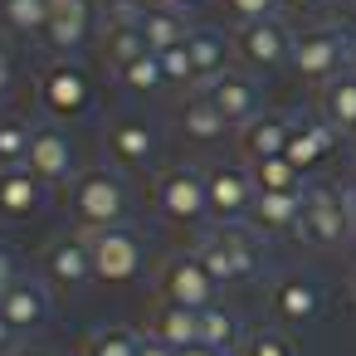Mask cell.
I'll list each match as a JSON object with an SVG mask.
<instances>
[{
  "instance_id": "6da1fadb",
  "label": "cell",
  "mask_w": 356,
  "mask_h": 356,
  "mask_svg": "<svg viewBox=\"0 0 356 356\" xmlns=\"http://www.w3.org/2000/svg\"><path fill=\"white\" fill-rule=\"evenodd\" d=\"M69 215L79 220V229H113L127 225L132 215V191L122 181V171L113 166H88L69 181Z\"/></svg>"
},
{
  "instance_id": "7a4b0ae2",
  "label": "cell",
  "mask_w": 356,
  "mask_h": 356,
  "mask_svg": "<svg viewBox=\"0 0 356 356\" xmlns=\"http://www.w3.org/2000/svg\"><path fill=\"white\" fill-rule=\"evenodd\" d=\"M200 264L210 268V278L225 288V283H249L259 268H264V244H259V229L234 220V225H215L205 229V239L195 244Z\"/></svg>"
},
{
  "instance_id": "3957f363",
  "label": "cell",
  "mask_w": 356,
  "mask_h": 356,
  "mask_svg": "<svg viewBox=\"0 0 356 356\" xmlns=\"http://www.w3.org/2000/svg\"><path fill=\"white\" fill-rule=\"evenodd\" d=\"M351 234H356V225H351V191H341V186H307L302 191L298 239H307L312 249H337Z\"/></svg>"
},
{
  "instance_id": "277c9868",
  "label": "cell",
  "mask_w": 356,
  "mask_h": 356,
  "mask_svg": "<svg viewBox=\"0 0 356 356\" xmlns=\"http://www.w3.org/2000/svg\"><path fill=\"white\" fill-rule=\"evenodd\" d=\"M156 215L171 225H200L210 220V191H205V171L195 166H166L152 186Z\"/></svg>"
},
{
  "instance_id": "5b68a950",
  "label": "cell",
  "mask_w": 356,
  "mask_h": 356,
  "mask_svg": "<svg viewBox=\"0 0 356 356\" xmlns=\"http://www.w3.org/2000/svg\"><path fill=\"white\" fill-rule=\"evenodd\" d=\"M88 254H93V278L108 288H122L142 273V234L132 225H113V229H88Z\"/></svg>"
},
{
  "instance_id": "8992f818",
  "label": "cell",
  "mask_w": 356,
  "mask_h": 356,
  "mask_svg": "<svg viewBox=\"0 0 356 356\" xmlns=\"http://www.w3.org/2000/svg\"><path fill=\"white\" fill-rule=\"evenodd\" d=\"M293 69L312 83L337 79L341 69H351V49H346V30L341 25H317L293 35Z\"/></svg>"
},
{
  "instance_id": "52a82bcc",
  "label": "cell",
  "mask_w": 356,
  "mask_h": 356,
  "mask_svg": "<svg viewBox=\"0 0 356 356\" xmlns=\"http://www.w3.org/2000/svg\"><path fill=\"white\" fill-rule=\"evenodd\" d=\"M156 298L205 312V307H215L220 283L210 278V268H205V264H200V254L191 249V254H171V259L161 264V273H156Z\"/></svg>"
},
{
  "instance_id": "ba28073f",
  "label": "cell",
  "mask_w": 356,
  "mask_h": 356,
  "mask_svg": "<svg viewBox=\"0 0 356 356\" xmlns=\"http://www.w3.org/2000/svg\"><path fill=\"white\" fill-rule=\"evenodd\" d=\"M40 278L54 288V293H83L93 283V254H88V234H59L44 259H40Z\"/></svg>"
},
{
  "instance_id": "9c48e42d",
  "label": "cell",
  "mask_w": 356,
  "mask_h": 356,
  "mask_svg": "<svg viewBox=\"0 0 356 356\" xmlns=\"http://www.w3.org/2000/svg\"><path fill=\"white\" fill-rule=\"evenodd\" d=\"M234 54L244 69L254 74H273L283 64H293V30L283 20H259V25H239L234 35Z\"/></svg>"
},
{
  "instance_id": "30bf717a",
  "label": "cell",
  "mask_w": 356,
  "mask_h": 356,
  "mask_svg": "<svg viewBox=\"0 0 356 356\" xmlns=\"http://www.w3.org/2000/svg\"><path fill=\"white\" fill-rule=\"evenodd\" d=\"M205 191H210V220L215 225H234L244 215H254L259 186L249 166H210L205 171Z\"/></svg>"
},
{
  "instance_id": "8fae6325",
  "label": "cell",
  "mask_w": 356,
  "mask_h": 356,
  "mask_svg": "<svg viewBox=\"0 0 356 356\" xmlns=\"http://www.w3.org/2000/svg\"><path fill=\"white\" fill-rule=\"evenodd\" d=\"M40 108L49 113V118H83L88 108H93V79L79 69V64H54V69H44V79H40Z\"/></svg>"
},
{
  "instance_id": "7c38bea8",
  "label": "cell",
  "mask_w": 356,
  "mask_h": 356,
  "mask_svg": "<svg viewBox=\"0 0 356 356\" xmlns=\"http://www.w3.org/2000/svg\"><path fill=\"white\" fill-rule=\"evenodd\" d=\"M200 93L225 113V122H229V127H244V122H254V118L264 113L259 79H254V74H244V69H225V74H220V79H210Z\"/></svg>"
},
{
  "instance_id": "4fadbf2b",
  "label": "cell",
  "mask_w": 356,
  "mask_h": 356,
  "mask_svg": "<svg viewBox=\"0 0 356 356\" xmlns=\"http://www.w3.org/2000/svg\"><path fill=\"white\" fill-rule=\"evenodd\" d=\"M25 166H30L44 186H64V181H74L79 166H74V142H69V132H64L59 122L35 127V132H30V156H25Z\"/></svg>"
},
{
  "instance_id": "5bb4252c",
  "label": "cell",
  "mask_w": 356,
  "mask_h": 356,
  "mask_svg": "<svg viewBox=\"0 0 356 356\" xmlns=\"http://www.w3.org/2000/svg\"><path fill=\"white\" fill-rule=\"evenodd\" d=\"M0 312L10 317V327L25 337V332H44L49 327V317H54V288L44 283V278H20V283H10L6 293H0Z\"/></svg>"
},
{
  "instance_id": "9a60e30c",
  "label": "cell",
  "mask_w": 356,
  "mask_h": 356,
  "mask_svg": "<svg viewBox=\"0 0 356 356\" xmlns=\"http://www.w3.org/2000/svg\"><path fill=\"white\" fill-rule=\"evenodd\" d=\"M93 0H49V25H44V44L54 54H79L93 35Z\"/></svg>"
},
{
  "instance_id": "2e32d148",
  "label": "cell",
  "mask_w": 356,
  "mask_h": 356,
  "mask_svg": "<svg viewBox=\"0 0 356 356\" xmlns=\"http://www.w3.org/2000/svg\"><path fill=\"white\" fill-rule=\"evenodd\" d=\"M103 142H108V156L118 166H132V171L137 166H152V156H156V127L147 118H132V113H118L108 122Z\"/></svg>"
},
{
  "instance_id": "e0dca14e",
  "label": "cell",
  "mask_w": 356,
  "mask_h": 356,
  "mask_svg": "<svg viewBox=\"0 0 356 356\" xmlns=\"http://www.w3.org/2000/svg\"><path fill=\"white\" fill-rule=\"evenodd\" d=\"M337 137H341V132H337L327 118H293V132H288V152H283V156L307 176L317 161H327V156H332Z\"/></svg>"
},
{
  "instance_id": "ac0fdd59",
  "label": "cell",
  "mask_w": 356,
  "mask_h": 356,
  "mask_svg": "<svg viewBox=\"0 0 356 356\" xmlns=\"http://www.w3.org/2000/svg\"><path fill=\"white\" fill-rule=\"evenodd\" d=\"M268 307H273V317H278V322L302 327V322H312V317L322 312V288H317L312 278H302V273H288V278H278V283H273Z\"/></svg>"
},
{
  "instance_id": "d6986e66",
  "label": "cell",
  "mask_w": 356,
  "mask_h": 356,
  "mask_svg": "<svg viewBox=\"0 0 356 356\" xmlns=\"http://www.w3.org/2000/svg\"><path fill=\"white\" fill-rule=\"evenodd\" d=\"M44 195H49V186L30 166L0 171V220H30V215H40Z\"/></svg>"
},
{
  "instance_id": "ffe728a7",
  "label": "cell",
  "mask_w": 356,
  "mask_h": 356,
  "mask_svg": "<svg viewBox=\"0 0 356 356\" xmlns=\"http://www.w3.org/2000/svg\"><path fill=\"white\" fill-rule=\"evenodd\" d=\"M147 337L166 341L171 351H186V346H195V341H200V312H195V307H181V302H166V298H156V302H152V312H147Z\"/></svg>"
},
{
  "instance_id": "44dd1931",
  "label": "cell",
  "mask_w": 356,
  "mask_h": 356,
  "mask_svg": "<svg viewBox=\"0 0 356 356\" xmlns=\"http://www.w3.org/2000/svg\"><path fill=\"white\" fill-rule=\"evenodd\" d=\"M288 132H293V118H278V113H259L254 122L239 127V152L249 166L268 161V156H283L288 152Z\"/></svg>"
},
{
  "instance_id": "7402d4cb",
  "label": "cell",
  "mask_w": 356,
  "mask_h": 356,
  "mask_svg": "<svg viewBox=\"0 0 356 356\" xmlns=\"http://www.w3.org/2000/svg\"><path fill=\"white\" fill-rule=\"evenodd\" d=\"M307 191V186H302ZM302 191H259L254 200V229H268V234H298V220H302Z\"/></svg>"
},
{
  "instance_id": "603a6c76",
  "label": "cell",
  "mask_w": 356,
  "mask_h": 356,
  "mask_svg": "<svg viewBox=\"0 0 356 356\" xmlns=\"http://www.w3.org/2000/svg\"><path fill=\"white\" fill-rule=\"evenodd\" d=\"M137 30H142V40H147V49H152V54L181 49V44L191 40L186 15H181V10H171V6H147V10H142V20H137Z\"/></svg>"
},
{
  "instance_id": "cb8c5ba5",
  "label": "cell",
  "mask_w": 356,
  "mask_h": 356,
  "mask_svg": "<svg viewBox=\"0 0 356 356\" xmlns=\"http://www.w3.org/2000/svg\"><path fill=\"white\" fill-rule=\"evenodd\" d=\"M322 118L337 132L356 137V69H341L337 79L322 83Z\"/></svg>"
},
{
  "instance_id": "d4e9b609",
  "label": "cell",
  "mask_w": 356,
  "mask_h": 356,
  "mask_svg": "<svg viewBox=\"0 0 356 356\" xmlns=\"http://www.w3.org/2000/svg\"><path fill=\"white\" fill-rule=\"evenodd\" d=\"M176 122H181V132H186V142H200V147H210V142H220V137L229 132L225 113H220L205 93H195V98L176 113Z\"/></svg>"
},
{
  "instance_id": "484cf974",
  "label": "cell",
  "mask_w": 356,
  "mask_h": 356,
  "mask_svg": "<svg viewBox=\"0 0 356 356\" xmlns=\"http://www.w3.org/2000/svg\"><path fill=\"white\" fill-rule=\"evenodd\" d=\"M186 49H191V64H195V88H205L210 79L225 74V59H229L225 35H215V30H191Z\"/></svg>"
},
{
  "instance_id": "4316f807",
  "label": "cell",
  "mask_w": 356,
  "mask_h": 356,
  "mask_svg": "<svg viewBox=\"0 0 356 356\" xmlns=\"http://www.w3.org/2000/svg\"><path fill=\"white\" fill-rule=\"evenodd\" d=\"M200 346H210V351H220V356H234L239 346H244V327H239V317L229 312V307H205L200 312Z\"/></svg>"
},
{
  "instance_id": "83f0119b",
  "label": "cell",
  "mask_w": 356,
  "mask_h": 356,
  "mask_svg": "<svg viewBox=\"0 0 356 356\" xmlns=\"http://www.w3.org/2000/svg\"><path fill=\"white\" fill-rule=\"evenodd\" d=\"M103 54H108V69L118 74V69H127L132 59H142V54H147V40H142V30H137L132 20H108Z\"/></svg>"
},
{
  "instance_id": "f1b7e54d",
  "label": "cell",
  "mask_w": 356,
  "mask_h": 356,
  "mask_svg": "<svg viewBox=\"0 0 356 356\" xmlns=\"http://www.w3.org/2000/svg\"><path fill=\"white\" fill-rule=\"evenodd\" d=\"M0 20H6L15 35H44L49 0H0Z\"/></svg>"
},
{
  "instance_id": "f546056e",
  "label": "cell",
  "mask_w": 356,
  "mask_h": 356,
  "mask_svg": "<svg viewBox=\"0 0 356 356\" xmlns=\"http://www.w3.org/2000/svg\"><path fill=\"white\" fill-rule=\"evenodd\" d=\"M118 83L127 88V93H156V88H166V69H161V54H142V59H132L127 69H118Z\"/></svg>"
},
{
  "instance_id": "4dcf8cb0",
  "label": "cell",
  "mask_w": 356,
  "mask_h": 356,
  "mask_svg": "<svg viewBox=\"0 0 356 356\" xmlns=\"http://www.w3.org/2000/svg\"><path fill=\"white\" fill-rule=\"evenodd\" d=\"M137 351H142V337L132 327H98L83 341V356H137Z\"/></svg>"
},
{
  "instance_id": "1f68e13d",
  "label": "cell",
  "mask_w": 356,
  "mask_h": 356,
  "mask_svg": "<svg viewBox=\"0 0 356 356\" xmlns=\"http://www.w3.org/2000/svg\"><path fill=\"white\" fill-rule=\"evenodd\" d=\"M249 171H254V186L259 191H302V171L288 156H268V161H259Z\"/></svg>"
},
{
  "instance_id": "d6a6232c",
  "label": "cell",
  "mask_w": 356,
  "mask_h": 356,
  "mask_svg": "<svg viewBox=\"0 0 356 356\" xmlns=\"http://www.w3.org/2000/svg\"><path fill=\"white\" fill-rule=\"evenodd\" d=\"M30 132L20 118H0V171H10V166H25L30 156Z\"/></svg>"
},
{
  "instance_id": "836d02e7",
  "label": "cell",
  "mask_w": 356,
  "mask_h": 356,
  "mask_svg": "<svg viewBox=\"0 0 356 356\" xmlns=\"http://www.w3.org/2000/svg\"><path fill=\"white\" fill-rule=\"evenodd\" d=\"M239 356H298V346H293V337L283 327H259V332L244 337Z\"/></svg>"
},
{
  "instance_id": "e575fe53",
  "label": "cell",
  "mask_w": 356,
  "mask_h": 356,
  "mask_svg": "<svg viewBox=\"0 0 356 356\" xmlns=\"http://www.w3.org/2000/svg\"><path fill=\"white\" fill-rule=\"evenodd\" d=\"M283 0H225V15L234 25H259V20H278Z\"/></svg>"
},
{
  "instance_id": "d590c367",
  "label": "cell",
  "mask_w": 356,
  "mask_h": 356,
  "mask_svg": "<svg viewBox=\"0 0 356 356\" xmlns=\"http://www.w3.org/2000/svg\"><path fill=\"white\" fill-rule=\"evenodd\" d=\"M161 69H166V83H195V64H191V49H166L161 54Z\"/></svg>"
},
{
  "instance_id": "8d00e7d4",
  "label": "cell",
  "mask_w": 356,
  "mask_h": 356,
  "mask_svg": "<svg viewBox=\"0 0 356 356\" xmlns=\"http://www.w3.org/2000/svg\"><path fill=\"white\" fill-rule=\"evenodd\" d=\"M25 278V268H20V254L6 244V239H0V293H6L10 283H20Z\"/></svg>"
},
{
  "instance_id": "74e56055",
  "label": "cell",
  "mask_w": 356,
  "mask_h": 356,
  "mask_svg": "<svg viewBox=\"0 0 356 356\" xmlns=\"http://www.w3.org/2000/svg\"><path fill=\"white\" fill-rule=\"evenodd\" d=\"M15 351H20V332L10 327L6 312H0V356H15Z\"/></svg>"
},
{
  "instance_id": "f35d334b",
  "label": "cell",
  "mask_w": 356,
  "mask_h": 356,
  "mask_svg": "<svg viewBox=\"0 0 356 356\" xmlns=\"http://www.w3.org/2000/svg\"><path fill=\"white\" fill-rule=\"evenodd\" d=\"M10 79H15V64H10V49H6V40H0V98L10 93Z\"/></svg>"
},
{
  "instance_id": "ab89813d",
  "label": "cell",
  "mask_w": 356,
  "mask_h": 356,
  "mask_svg": "<svg viewBox=\"0 0 356 356\" xmlns=\"http://www.w3.org/2000/svg\"><path fill=\"white\" fill-rule=\"evenodd\" d=\"M137 356H176V351H171L166 341H156V337H147V332H142V351H137Z\"/></svg>"
},
{
  "instance_id": "60d3db41",
  "label": "cell",
  "mask_w": 356,
  "mask_h": 356,
  "mask_svg": "<svg viewBox=\"0 0 356 356\" xmlns=\"http://www.w3.org/2000/svg\"><path fill=\"white\" fill-rule=\"evenodd\" d=\"M161 6H171V10H181V15H186V10H205L210 0H161Z\"/></svg>"
},
{
  "instance_id": "b9f144b4",
  "label": "cell",
  "mask_w": 356,
  "mask_h": 356,
  "mask_svg": "<svg viewBox=\"0 0 356 356\" xmlns=\"http://www.w3.org/2000/svg\"><path fill=\"white\" fill-rule=\"evenodd\" d=\"M312 6H317V0H283V10H298V15H307Z\"/></svg>"
},
{
  "instance_id": "7bdbcfd3",
  "label": "cell",
  "mask_w": 356,
  "mask_h": 356,
  "mask_svg": "<svg viewBox=\"0 0 356 356\" xmlns=\"http://www.w3.org/2000/svg\"><path fill=\"white\" fill-rule=\"evenodd\" d=\"M176 356H220V351H210V346H200V341H195V346H186V351H176Z\"/></svg>"
},
{
  "instance_id": "ee69618b",
  "label": "cell",
  "mask_w": 356,
  "mask_h": 356,
  "mask_svg": "<svg viewBox=\"0 0 356 356\" xmlns=\"http://www.w3.org/2000/svg\"><path fill=\"white\" fill-rule=\"evenodd\" d=\"M15 356H54V351H49V346H20Z\"/></svg>"
},
{
  "instance_id": "f6af8a7d",
  "label": "cell",
  "mask_w": 356,
  "mask_h": 356,
  "mask_svg": "<svg viewBox=\"0 0 356 356\" xmlns=\"http://www.w3.org/2000/svg\"><path fill=\"white\" fill-rule=\"evenodd\" d=\"M346 49H351V69H356V25L346 30Z\"/></svg>"
},
{
  "instance_id": "bcb514c9",
  "label": "cell",
  "mask_w": 356,
  "mask_h": 356,
  "mask_svg": "<svg viewBox=\"0 0 356 356\" xmlns=\"http://www.w3.org/2000/svg\"><path fill=\"white\" fill-rule=\"evenodd\" d=\"M351 225H356V191H351Z\"/></svg>"
},
{
  "instance_id": "7dc6e473",
  "label": "cell",
  "mask_w": 356,
  "mask_h": 356,
  "mask_svg": "<svg viewBox=\"0 0 356 356\" xmlns=\"http://www.w3.org/2000/svg\"><path fill=\"white\" fill-rule=\"evenodd\" d=\"M351 298H356V273H351Z\"/></svg>"
}]
</instances>
